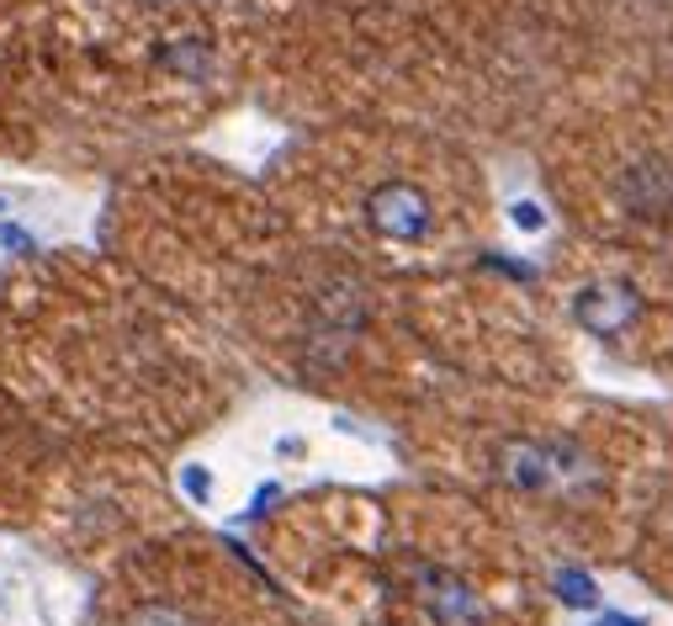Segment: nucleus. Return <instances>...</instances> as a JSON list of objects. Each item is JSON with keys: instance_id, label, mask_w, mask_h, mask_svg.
I'll list each match as a JSON object with an SVG mask.
<instances>
[{"instance_id": "nucleus-9", "label": "nucleus", "mask_w": 673, "mask_h": 626, "mask_svg": "<svg viewBox=\"0 0 673 626\" xmlns=\"http://www.w3.org/2000/svg\"><path fill=\"white\" fill-rule=\"evenodd\" d=\"M510 223L525 229V234H541V229H547V212H541V202H515V208H510Z\"/></svg>"}, {"instance_id": "nucleus-3", "label": "nucleus", "mask_w": 673, "mask_h": 626, "mask_svg": "<svg viewBox=\"0 0 673 626\" xmlns=\"http://www.w3.org/2000/svg\"><path fill=\"white\" fill-rule=\"evenodd\" d=\"M408 579H414V594H419V605L430 611L436 626H488V605H482L477 589L467 585V579H456L451 568L414 563Z\"/></svg>"}, {"instance_id": "nucleus-1", "label": "nucleus", "mask_w": 673, "mask_h": 626, "mask_svg": "<svg viewBox=\"0 0 673 626\" xmlns=\"http://www.w3.org/2000/svg\"><path fill=\"white\" fill-rule=\"evenodd\" d=\"M499 478L525 494H547V489H584L595 472H589V457L567 441H504Z\"/></svg>"}, {"instance_id": "nucleus-6", "label": "nucleus", "mask_w": 673, "mask_h": 626, "mask_svg": "<svg viewBox=\"0 0 673 626\" xmlns=\"http://www.w3.org/2000/svg\"><path fill=\"white\" fill-rule=\"evenodd\" d=\"M552 589L562 594V605H573V611H599V585L584 568H562L552 579Z\"/></svg>"}, {"instance_id": "nucleus-7", "label": "nucleus", "mask_w": 673, "mask_h": 626, "mask_svg": "<svg viewBox=\"0 0 673 626\" xmlns=\"http://www.w3.org/2000/svg\"><path fill=\"white\" fill-rule=\"evenodd\" d=\"M164 64L175 70V75H192V81H207V70H212V53H207V42L186 38L181 48H164Z\"/></svg>"}, {"instance_id": "nucleus-10", "label": "nucleus", "mask_w": 673, "mask_h": 626, "mask_svg": "<svg viewBox=\"0 0 673 626\" xmlns=\"http://www.w3.org/2000/svg\"><path fill=\"white\" fill-rule=\"evenodd\" d=\"M181 483H186V494H192V500H207V489H212V478H207V467H186V472H181Z\"/></svg>"}, {"instance_id": "nucleus-5", "label": "nucleus", "mask_w": 673, "mask_h": 626, "mask_svg": "<svg viewBox=\"0 0 673 626\" xmlns=\"http://www.w3.org/2000/svg\"><path fill=\"white\" fill-rule=\"evenodd\" d=\"M621 202L636 218H669L673 212V165L663 160H641V165L626 170L621 181Z\"/></svg>"}, {"instance_id": "nucleus-4", "label": "nucleus", "mask_w": 673, "mask_h": 626, "mask_svg": "<svg viewBox=\"0 0 673 626\" xmlns=\"http://www.w3.org/2000/svg\"><path fill=\"white\" fill-rule=\"evenodd\" d=\"M573 319L589 334L610 340V334L632 330L636 319H641V297L626 282H599V287H584V293L573 297Z\"/></svg>"}, {"instance_id": "nucleus-11", "label": "nucleus", "mask_w": 673, "mask_h": 626, "mask_svg": "<svg viewBox=\"0 0 673 626\" xmlns=\"http://www.w3.org/2000/svg\"><path fill=\"white\" fill-rule=\"evenodd\" d=\"M0 245H5V250H33V240H27L22 229H11V223H0Z\"/></svg>"}, {"instance_id": "nucleus-2", "label": "nucleus", "mask_w": 673, "mask_h": 626, "mask_svg": "<svg viewBox=\"0 0 673 626\" xmlns=\"http://www.w3.org/2000/svg\"><path fill=\"white\" fill-rule=\"evenodd\" d=\"M366 223H371L382 240H393V245H414V240L430 234L436 208H430V197H425L414 181H382V186H371V197H366Z\"/></svg>"}, {"instance_id": "nucleus-12", "label": "nucleus", "mask_w": 673, "mask_h": 626, "mask_svg": "<svg viewBox=\"0 0 673 626\" xmlns=\"http://www.w3.org/2000/svg\"><path fill=\"white\" fill-rule=\"evenodd\" d=\"M595 626H647V622H641V616H615V611H604Z\"/></svg>"}, {"instance_id": "nucleus-8", "label": "nucleus", "mask_w": 673, "mask_h": 626, "mask_svg": "<svg viewBox=\"0 0 673 626\" xmlns=\"http://www.w3.org/2000/svg\"><path fill=\"white\" fill-rule=\"evenodd\" d=\"M127 626H201L186 605H170V600H149V605H138Z\"/></svg>"}]
</instances>
